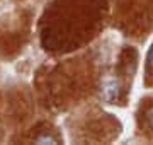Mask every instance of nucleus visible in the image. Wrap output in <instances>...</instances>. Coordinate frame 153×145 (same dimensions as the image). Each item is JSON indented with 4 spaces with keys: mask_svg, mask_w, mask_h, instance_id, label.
Wrapping results in <instances>:
<instances>
[{
    "mask_svg": "<svg viewBox=\"0 0 153 145\" xmlns=\"http://www.w3.org/2000/svg\"><path fill=\"white\" fill-rule=\"evenodd\" d=\"M121 92V85L117 78H107L104 82V87H102V94H104L105 101H116L119 97Z\"/></svg>",
    "mask_w": 153,
    "mask_h": 145,
    "instance_id": "1",
    "label": "nucleus"
},
{
    "mask_svg": "<svg viewBox=\"0 0 153 145\" xmlns=\"http://www.w3.org/2000/svg\"><path fill=\"white\" fill-rule=\"evenodd\" d=\"M36 144H56V138L49 137V135H43V137L36 138Z\"/></svg>",
    "mask_w": 153,
    "mask_h": 145,
    "instance_id": "2",
    "label": "nucleus"
},
{
    "mask_svg": "<svg viewBox=\"0 0 153 145\" xmlns=\"http://www.w3.org/2000/svg\"><path fill=\"white\" fill-rule=\"evenodd\" d=\"M148 68L153 70V46L150 48V51H148Z\"/></svg>",
    "mask_w": 153,
    "mask_h": 145,
    "instance_id": "3",
    "label": "nucleus"
},
{
    "mask_svg": "<svg viewBox=\"0 0 153 145\" xmlns=\"http://www.w3.org/2000/svg\"><path fill=\"white\" fill-rule=\"evenodd\" d=\"M148 121H150V126L153 128V108L150 109V113H148Z\"/></svg>",
    "mask_w": 153,
    "mask_h": 145,
    "instance_id": "4",
    "label": "nucleus"
}]
</instances>
